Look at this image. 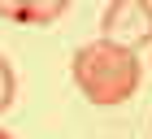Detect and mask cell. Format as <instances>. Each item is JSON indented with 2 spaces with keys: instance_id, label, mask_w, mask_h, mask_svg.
Listing matches in <instances>:
<instances>
[{
  "instance_id": "cell-3",
  "label": "cell",
  "mask_w": 152,
  "mask_h": 139,
  "mask_svg": "<svg viewBox=\"0 0 152 139\" xmlns=\"http://www.w3.org/2000/svg\"><path fill=\"white\" fill-rule=\"evenodd\" d=\"M70 9V0H0V18L22 26H48Z\"/></svg>"
},
{
  "instance_id": "cell-2",
  "label": "cell",
  "mask_w": 152,
  "mask_h": 139,
  "mask_svg": "<svg viewBox=\"0 0 152 139\" xmlns=\"http://www.w3.org/2000/svg\"><path fill=\"white\" fill-rule=\"evenodd\" d=\"M100 39L122 52L152 44V0H113L100 22Z\"/></svg>"
},
{
  "instance_id": "cell-5",
  "label": "cell",
  "mask_w": 152,
  "mask_h": 139,
  "mask_svg": "<svg viewBox=\"0 0 152 139\" xmlns=\"http://www.w3.org/2000/svg\"><path fill=\"white\" fill-rule=\"evenodd\" d=\"M0 139H18V135H13V130H4V126H0Z\"/></svg>"
},
{
  "instance_id": "cell-1",
  "label": "cell",
  "mask_w": 152,
  "mask_h": 139,
  "mask_svg": "<svg viewBox=\"0 0 152 139\" xmlns=\"http://www.w3.org/2000/svg\"><path fill=\"white\" fill-rule=\"evenodd\" d=\"M78 91L96 104V109H113V104H126L130 96L139 91V57L135 52H122V48L96 39V44H83L74 52V65H70Z\"/></svg>"
},
{
  "instance_id": "cell-4",
  "label": "cell",
  "mask_w": 152,
  "mask_h": 139,
  "mask_svg": "<svg viewBox=\"0 0 152 139\" xmlns=\"http://www.w3.org/2000/svg\"><path fill=\"white\" fill-rule=\"evenodd\" d=\"M13 104V65L0 57V113Z\"/></svg>"
}]
</instances>
